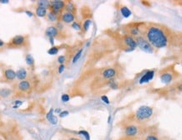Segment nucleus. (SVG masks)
I'll use <instances>...</instances> for the list:
<instances>
[{
  "mask_svg": "<svg viewBox=\"0 0 182 140\" xmlns=\"http://www.w3.org/2000/svg\"><path fill=\"white\" fill-rule=\"evenodd\" d=\"M145 140H159V138L155 136V135H153V134H150V135H148L145 138Z\"/></svg>",
  "mask_w": 182,
  "mask_h": 140,
  "instance_id": "2f4dec72",
  "label": "nucleus"
},
{
  "mask_svg": "<svg viewBox=\"0 0 182 140\" xmlns=\"http://www.w3.org/2000/svg\"><path fill=\"white\" fill-rule=\"evenodd\" d=\"M59 30L55 26H49L46 29V35L49 38H54L58 36Z\"/></svg>",
  "mask_w": 182,
  "mask_h": 140,
  "instance_id": "9d476101",
  "label": "nucleus"
},
{
  "mask_svg": "<svg viewBox=\"0 0 182 140\" xmlns=\"http://www.w3.org/2000/svg\"><path fill=\"white\" fill-rule=\"evenodd\" d=\"M78 134L83 135V136L85 137V138H86L87 140H90V134H89V133H88L87 131L81 130V131H79V133H78Z\"/></svg>",
  "mask_w": 182,
  "mask_h": 140,
  "instance_id": "cd10ccee",
  "label": "nucleus"
},
{
  "mask_svg": "<svg viewBox=\"0 0 182 140\" xmlns=\"http://www.w3.org/2000/svg\"><path fill=\"white\" fill-rule=\"evenodd\" d=\"M124 42L125 44L128 46V48H131V49H135L137 47V44L135 39H133V37L131 35H126L124 37Z\"/></svg>",
  "mask_w": 182,
  "mask_h": 140,
  "instance_id": "4468645a",
  "label": "nucleus"
},
{
  "mask_svg": "<svg viewBox=\"0 0 182 140\" xmlns=\"http://www.w3.org/2000/svg\"><path fill=\"white\" fill-rule=\"evenodd\" d=\"M72 29H76V30H81V24L78 23V22H75V21H74V22L72 23Z\"/></svg>",
  "mask_w": 182,
  "mask_h": 140,
  "instance_id": "c85d7f7f",
  "label": "nucleus"
},
{
  "mask_svg": "<svg viewBox=\"0 0 182 140\" xmlns=\"http://www.w3.org/2000/svg\"><path fill=\"white\" fill-rule=\"evenodd\" d=\"M172 75L170 73H169V72H165V73H164V74L160 76V81L163 83H165V84H169V82L172 81Z\"/></svg>",
  "mask_w": 182,
  "mask_h": 140,
  "instance_id": "dca6fc26",
  "label": "nucleus"
},
{
  "mask_svg": "<svg viewBox=\"0 0 182 140\" xmlns=\"http://www.w3.org/2000/svg\"><path fill=\"white\" fill-rule=\"evenodd\" d=\"M69 140H80V139H78V138H71Z\"/></svg>",
  "mask_w": 182,
  "mask_h": 140,
  "instance_id": "37998d69",
  "label": "nucleus"
},
{
  "mask_svg": "<svg viewBox=\"0 0 182 140\" xmlns=\"http://www.w3.org/2000/svg\"><path fill=\"white\" fill-rule=\"evenodd\" d=\"M49 40L50 44H51L52 46H54V38H49Z\"/></svg>",
  "mask_w": 182,
  "mask_h": 140,
  "instance_id": "a19ab883",
  "label": "nucleus"
},
{
  "mask_svg": "<svg viewBox=\"0 0 182 140\" xmlns=\"http://www.w3.org/2000/svg\"><path fill=\"white\" fill-rule=\"evenodd\" d=\"M37 5H38V7H41V8H46V9H48L50 6V1H46V0L38 1V2H37Z\"/></svg>",
  "mask_w": 182,
  "mask_h": 140,
  "instance_id": "393cba45",
  "label": "nucleus"
},
{
  "mask_svg": "<svg viewBox=\"0 0 182 140\" xmlns=\"http://www.w3.org/2000/svg\"><path fill=\"white\" fill-rule=\"evenodd\" d=\"M27 77H28V72L24 68L20 69L16 72V78L18 80L24 81V80H26Z\"/></svg>",
  "mask_w": 182,
  "mask_h": 140,
  "instance_id": "2eb2a0df",
  "label": "nucleus"
},
{
  "mask_svg": "<svg viewBox=\"0 0 182 140\" xmlns=\"http://www.w3.org/2000/svg\"><path fill=\"white\" fill-rule=\"evenodd\" d=\"M54 112H56V113L60 114V112H61V109H60V108H56L55 110H54Z\"/></svg>",
  "mask_w": 182,
  "mask_h": 140,
  "instance_id": "79ce46f5",
  "label": "nucleus"
},
{
  "mask_svg": "<svg viewBox=\"0 0 182 140\" xmlns=\"http://www.w3.org/2000/svg\"><path fill=\"white\" fill-rule=\"evenodd\" d=\"M25 62L29 67H33L35 65V59L30 54H27L25 56Z\"/></svg>",
  "mask_w": 182,
  "mask_h": 140,
  "instance_id": "412c9836",
  "label": "nucleus"
},
{
  "mask_svg": "<svg viewBox=\"0 0 182 140\" xmlns=\"http://www.w3.org/2000/svg\"><path fill=\"white\" fill-rule=\"evenodd\" d=\"M25 13L29 17H33V16H34V13H33L32 12H31V11H29V10H26Z\"/></svg>",
  "mask_w": 182,
  "mask_h": 140,
  "instance_id": "4c0bfd02",
  "label": "nucleus"
},
{
  "mask_svg": "<svg viewBox=\"0 0 182 140\" xmlns=\"http://www.w3.org/2000/svg\"><path fill=\"white\" fill-rule=\"evenodd\" d=\"M3 77L6 79L7 81H13L16 79V72H14L13 69H5L3 71Z\"/></svg>",
  "mask_w": 182,
  "mask_h": 140,
  "instance_id": "1a4fd4ad",
  "label": "nucleus"
},
{
  "mask_svg": "<svg viewBox=\"0 0 182 140\" xmlns=\"http://www.w3.org/2000/svg\"><path fill=\"white\" fill-rule=\"evenodd\" d=\"M14 104H15V106H13V108H17L20 105L22 104V101H14Z\"/></svg>",
  "mask_w": 182,
  "mask_h": 140,
  "instance_id": "e433bc0d",
  "label": "nucleus"
},
{
  "mask_svg": "<svg viewBox=\"0 0 182 140\" xmlns=\"http://www.w3.org/2000/svg\"><path fill=\"white\" fill-rule=\"evenodd\" d=\"M153 108L149 106H141L135 112V117L138 120H147L153 116Z\"/></svg>",
  "mask_w": 182,
  "mask_h": 140,
  "instance_id": "f03ea898",
  "label": "nucleus"
},
{
  "mask_svg": "<svg viewBox=\"0 0 182 140\" xmlns=\"http://www.w3.org/2000/svg\"><path fill=\"white\" fill-rule=\"evenodd\" d=\"M110 120H111V116H109V117H108V120H107V123H110Z\"/></svg>",
  "mask_w": 182,
  "mask_h": 140,
  "instance_id": "c03bdc74",
  "label": "nucleus"
},
{
  "mask_svg": "<svg viewBox=\"0 0 182 140\" xmlns=\"http://www.w3.org/2000/svg\"><path fill=\"white\" fill-rule=\"evenodd\" d=\"M46 118H47V120L49 121L52 125H55V124H57V123H58V118H57L56 116L54 115V109L53 108H50V110L47 112V114H46Z\"/></svg>",
  "mask_w": 182,
  "mask_h": 140,
  "instance_id": "ddd939ff",
  "label": "nucleus"
},
{
  "mask_svg": "<svg viewBox=\"0 0 182 140\" xmlns=\"http://www.w3.org/2000/svg\"><path fill=\"white\" fill-rule=\"evenodd\" d=\"M116 75V71L113 68H107L104 70L102 72V77L107 80H111L113 79Z\"/></svg>",
  "mask_w": 182,
  "mask_h": 140,
  "instance_id": "f8f14e48",
  "label": "nucleus"
},
{
  "mask_svg": "<svg viewBox=\"0 0 182 140\" xmlns=\"http://www.w3.org/2000/svg\"><path fill=\"white\" fill-rule=\"evenodd\" d=\"M65 2L61 0H55V1H50V11H51L57 15H61L62 13V10L65 8Z\"/></svg>",
  "mask_w": 182,
  "mask_h": 140,
  "instance_id": "20e7f679",
  "label": "nucleus"
},
{
  "mask_svg": "<svg viewBox=\"0 0 182 140\" xmlns=\"http://www.w3.org/2000/svg\"><path fill=\"white\" fill-rule=\"evenodd\" d=\"M26 44V37L21 35H15L9 41L10 47H22Z\"/></svg>",
  "mask_w": 182,
  "mask_h": 140,
  "instance_id": "39448f33",
  "label": "nucleus"
},
{
  "mask_svg": "<svg viewBox=\"0 0 182 140\" xmlns=\"http://www.w3.org/2000/svg\"><path fill=\"white\" fill-rule=\"evenodd\" d=\"M154 76V71H153V70L147 71V72L141 76V78L139 79V84H144V83L150 82L151 80H153Z\"/></svg>",
  "mask_w": 182,
  "mask_h": 140,
  "instance_id": "423d86ee",
  "label": "nucleus"
},
{
  "mask_svg": "<svg viewBox=\"0 0 182 140\" xmlns=\"http://www.w3.org/2000/svg\"><path fill=\"white\" fill-rule=\"evenodd\" d=\"M120 12H121V14H122L124 18H128V17L132 14V12H131L129 9L126 6L121 7Z\"/></svg>",
  "mask_w": 182,
  "mask_h": 140,
  "instance_id": "6ab92c4d",
  "label": "nucleus"
},
{
  "mask_svg": "<svg viewBox=\"0 0 182 140\" xmlns=\"http://www.w3.org/2000/svg\"><path fill=\"white\" fill-rule=\"evenodd\" d=\"M135 41H136L137 46L143 51L149 53V54H152L154 52V48L150 46V43L148 42L147 39L143 38V36H138Z\"/></svg>",
  "mask_w": 182,
  "mask_h": 140,
  "instance_id": "7ed1b4c3",
  "label": "nucleus"
},
{
  "mask_svg": "<svg viewBox=\"0 0 182 140\" xmlns=\"http://www.w3.org/2000/svg\"><path fill=\"white\" fill-rule=\"evenodd\" d=\"M36 16L39 18H44L47 14V9L46 8H41V7H37L35 9Z\"/></svg>",
  "mask_w": 182,
  "mask_h": 140,
  "instance_id": "f3484780",
  "label": "nucleus"
},
{
  "mask_svg": "<svg viewBox=\"0 0 182 140\" xmlns=\"http://www.w3.org/2000/svg\"><path fill=\"white\" fill-rule=\"evenodd\" d=\"M18 89L22 92H28L31 89V83L27 80L20 81V83L18 84Z\"/></svg>",
  "mask_w": 182,
  "mask_h": 140,
  "instance_id": "6e6552de",
  "label": "nucleus"
},
{
  "mask_svg": "<svg viewBox=\"0 0 182 140\" xmlns=\"http://www.w3.org/2000/svg\"><path fill=\"white\" fill-rule=\"evenodd\" d=\"M109 86H110V87L112 88V89H113V90H116V89H117V87H118L117 83H116V82H114L113 81H112V82H110Z\"/></svg>",
  "mask_w": 182,
  "mask_h": 140,
  "instance_id": "f704fd0d",
  "label": "nucleus"
},
{
  "mask_svg": "<svg viewBox=\"0 0 182 140\" xmlns=\"http://www.w3.org/2000/svg\"><path fill=\"white\" fill-rule=\"evenodd\" d=\"M65 65H64V64H63V65H59V67H58V72H59V73H60V74H61L62 72L65 71Z\"/></svg>",
  "mask_w": 182,
  "mask_h": 140,
  "instance_id": "c9c22d12",
  "label": "nucleus"
},
{
  "mask_svg": "<svg viewBox=\"0 0 182 140\" xmlns=\"http://www.w3.org/2000/svg\"><path fill=\"white\" fill-rule=\"evenodd\" d=\"M69 115V112L66 111V110H64V111H61L59 114V117H67Z\"/></svg>",
  "mask_w": 182,
  "mask_h": 140,
  "instance_id": "72a5a7b5",
  "label": "nucleus"
},
{
  "mask_svg": "<svg viewBox=\"0 0 182 140\" xmlns=\"http://www.w3.org/2000/svg\"><path fill=\"white\" fill-rule=\"evenodd\" d=\"M91 20H86L83 22V30L84 31H87L88 29H89V28H90V26H91Z\"/></svg>",
  "mask_w": 182,
  "mask_h": 140,
  "instance_id": "a878e982",
  "label": "nucleus"
},
{
  "mask_svg": "<svg viewBox=\"0 0 182 140\" xmlns=\"http://www.w3.org/2000/svg\"><path fill=\"white\" fill-rule=\"evenodd\" d=\"M101 99H102V101H104V103H106V104L107 105L110 104V101H109V99H108V98H107V96H105V95L102 96Z\"/></svg>",
  "mask_w": 182,
  "mask_h": 140,
  "instance_id": "473e14b6",
  "label": "nucleus"
},
{
  "mask_svg": "<svg viewBox=\"0 0 182 140\" xmlns=\"http://www.w3.org/2000/svg\"><path fill=\"white\" fill-rule=\"evenodd\" d=\"M0 140H3V139H0Z\"/></svg>",
  "mask_w": 182,
  "mask_h": 140,
  "instance_id": "a18cd8bd",
  "label": "nucleus"
},
{
  "mask_svg": "<svg viewBox=\"0 0 182 140\" xmlns=\"http://www.w3.org/2000/svg\"><path fill=\"white\" fill-rule=\"evenodd\" d=\"M46 17H47V19L50 22H56L57 20H58L59 16L57 14H55L51 11H49V12H47V14H46Z\"/></svg>",
  "mask_w": 182,
  "mask_h": 140,
  "instance_id": "aec40b11",
  "label": "nucleus"
},
{
  "mask_svg": "<svg viewBox=\"0 0 182 140\" xmlns=\"http://www.w3.org/2000/svg\"><path fill=\"white\" fill-rule=\"evenodd\" d=\"M11 93H12V91L9 88L0 89V97H2V98H8L11 95Z\"/></svg>",
  "mask_w": 182,
  "mask_h": 140,
  "instance_id": "4be33fe9",
  "label": "nucleus"
},
{
  "mask_svg": "<svg viewBox=\"0 0 182 140\" xmlns=\"http://www.w3.org/2000/svg\"><path fill=\"white\" fill-rule=\"evenodd\" d=\"M75 14L73 13H69V12H65L61 14V20L65 24H71L74 22L75 20Z\"/></svg>",
  "mask_w": 182,
  "mask_h": 140,
  "instance_id": "0eeeda50",
  "label": "nucleus"
},
{
  "mask_svg": "<svg viewBox=\"0 0 182 140\" xmlns=\"http://www.w3.org/2000/svg\"><path fill=\"white\" fill-rule=\"evenodd\" d=\"M5 45H6V43L4 42L3 40H2V39H0V48H3Z\"/></svg>",
  "mask_w": 182,
  "mask_h": 140,
  "instance_id": "58836bf2",
  "label": "nucleus"
},
{
  "mask_svg": "<svg viewBox=\"0 0 182 140\" xmlns=\"http://www.w3.org/2000/svg\"><path fill=\"white\" fill-rule=\"evenodd\" d=\"M9 0H0V3H9Z\"/></svg>",
  "mask_w": 182,
  "mask_h": 140,
  "instance_id": "ea45409f",
  "label": "nucleus"
},
{
  "mask_svg": "<svg viewBox=\"0 0 182 140\" xmlns=\"http://www.w3.org/2000/svg\"><path fill=\"white\" fill-rule=\"evenodd\" d=\"M65 12H69V13H73L76 11V5L74 3H72V2H67V3H65Z\"/></svg>",
  "mask_w": 182,
  "mask_h": 140,
  "instance_id": "a211bd4d",
  "label": "nucleus"
},
{
  "mask_svg": "<svg viewBox=\"0 0 182 140\" xmlns=\"http://www.w3.org/2000/svg\"><path fill=\"white\" fill-rule=\"evenodd\" d=\"M61 101L63 102H67L70 101V96L68 94H63L61 96Z\"/></svg>",
  "mask_w": 182,
  "mask_h": 140,
  "instance_id": "7c9ffc66",
  "label": "nucleus"
},
{
  "mask_svg": "<svg viewBox=\"0 0 182 140\" xmlns=\"http://www.w3.org/2000/svg\"><path fill=\"white\" fill-rule=\"evenodd\" d=\"M57 61L60 63V65H63L65 61V56H60L57 58Z\"/></svg>",
  "mask_w": 182,
  "mask_h": 140,
  "instance_id": "c756f323",
  "label": "nucleus"
},
{
  "mask_svg": "<svg viewBox=\"0 0 182 140\" xmlns=\"http://www.w3.org/2000/svg\"><path fill=\"white\" fill-rule=\"evenodd\" d=\"M145 39L150 43V46L156 49L166 47L169 43L167 35L162 29L157 26H150L147 29Z\"/></svg>",
  "mask_w": 182,
  "mask_h": 140,
  "instance_id": "f257e3e1",
  "label": "nucleus"
},
{
  "mask_svg": "<svg viewBox=\"0 0 182 140\" xmlns=\"http://www.w3.org/2000/svg\"><path fill=\"white\" fill-rule=\"evenodd\" d=\"M82 52H83V49H80L76 53V55L73 56V59H72V63H73V64H75L76 62H77L78 60L81 58V55H82Z\"/></svg>",
  "mask_w": 182,
  "mask_h": 140,
  "instance_id": "b1692460",
  "label": "nucleus"
},
{
  "mask_svg": "<svg viewBox=\"0 0 182 140\" xmlns=\"http://www.w3.org/2000/svg\"><path fill=\"white\" fill-rule=\"evenodd\" d=\"M138 132H139V129L134 125H128L125 128V134L128 137H134L135 135H137Z\"/></svg>",
  "mask_w": 182,
  "mask_h": 140,
  "instance_id": "9b49d317",
  "label": "nucleus"
},
{
  "mask_svg": "<svg viewBox=\"0 0 182 140\" xmlns=\"http://www.w3.org/2000/svg\"><path fill=\"white\" fill-rule=\"evenodd\" d=\"M59 50H60V47H58V46H52L50 49L48 50L47 53L50 56H55V55H57Z\"/></svg>",
  "mask_w": 182,
  "mask_h": 140,
  "instance_id": "5701e85b",
  "label": "nucleus"
},
{
  "mask_svg": "<svg viewBox=\"0 0 182 140\" xmlns=\"http://www.w3.org/2000/svg\"><path fill=\"white\" fill-rule=\"evenodd\" d=\"M129 32L130 34H131V35L137 36V37H138L139 34V28H136V27H134V28L130 29Z\"/></svg>",
  "mask_w": 182,
  "mask_h": 140,
  "instance_id": "bb28decb",
  "label": "nucleus"
}]
</instances>
